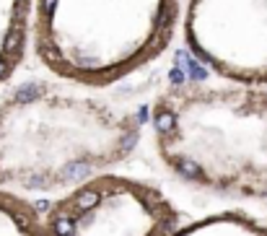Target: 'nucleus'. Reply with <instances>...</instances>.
<instances>
[{
	"label": "nucleus",
	"mask_w": 267,
	"mask_h": 236,
	"mask_svg": "<svg viewBox=\"0 0 267 236\" xmlns=\"http://www.w3.org/2000/svg\"><path fill=\"white\" fill-rule=\"evenodd\" d=\"M55 231H57V236H73L75 223L68 216H60V218H55Z\"/></svg>",
	"instance_id": "0eeeda50"
},
{
	"label": "nucleus",
	"mask_w": 267,
	"mask_h": 236,
	"mask_svg": "<svg viewBox=\"0 0 267 236\" xmlns=\"http://www.w3.org/2000/svg\"><path fill=\"white\" fill-rule=\"evenodd\" d=\"M145 120H148V109H145V106H140V109H138V122L143 125Z\"/></svg>",
	"instance_id": "f8f14e48"
},
{
	"label": "nucleus",
	"mask_w": 267,
	"mask_h": 236,
	"mask_svg": "<svg viewBox=\"0 0 267 236\" xmlns=\"http://www.w3.org/2000/svg\"><path fill=\"white\" fill-rule=\"evenodd\" d=\"M8 68H11V62H8V57H0V78H6Z\"/></svg>",
	"instance_id": "9b49d317"
},
{
	"label": "nucleus",
	"mask_w": 267,
	"mask_h": 236,
	"mask_svg": "<svg viewBox=\"0 0 267 236\" xmlns=\"http://www.w3.org/2000/svg\"><path fill=\"white\" fill-rule=\"evenodd\" d=\"M153 122H156V130H159V133H171L176 127V117L169 109H161V106H159V112H156Z\"/></svg>",
	"instance_id": "20e7f679"
},
{
	"label": "nucleus",
	"mask_w": 267,
	"mask_h": 236,
	"mask_svg": "<svg viewBox=\"0 0 267 236\" xmlns=\"http://www.w3.org/2000/svg\"><path fill=\"white\" fill-rule=\"evenodd\" d=\"M99 189H83L75 195V208L78 210H91L94 205H99Z\"/></svg>",
	"instance_id": "7ed1b4c3"
},
{
	"label": "nucleus",
	"mask_w": 267,
	"mask_h": 236,
	"mask_svg": "<svg viewBox=\"0 0 267 236\" xmlns=\"http://www.w3.org/2000/svg\"><path fill=\"white\" fill-rule=\"evenodd\" d=\"M88 171H91V166H88L86 161H75V164H70L68 169H65V179H83Z\"/></svg>",
	"instance_id": "423d86ee"
},
{
	"label": "nucleus",
	"mask_w": 267,
	"mask_h": 236,
	"mask_svg": "<svg viewBox=\"0 0 267 236\" xmlns=\"http://www.w3.org/2000/svg\"><path fill=\"white\" fill-rule=\"evenodd\" d=\"M18 3H21V0H18Z\"/></svg>",
	"instance_id": "4468645a"
},
{
	"label": "nucleus",
	"mask_w": 267,
	"mask_h": 236,
	"mask_svg": "<svg viewBox=\"0 0 267 236\" xmlns=\"http://www.w3.org/2000/svg\"><path fill=\"white\" fill-rule=\"evenodd\" d=\"M21 42H24V31H21L18 26L11 29V31L6 34V45H3L6 57H16V55L21 52Z\"/></svg>",
	"instance_id": "f257e3e1"
},
{
	"label": "nucleus",
	"mask_w": 267,
	"mask_h": 236,
	"mask_svg": "<svg viewBox=\"0 0 267 236\" xmlns=\"http://www.w3.org/2000/svg\"><path fill=\"white\" fill-rule=\"evenodd\" d=\"M138 143V133L132 130V133H127L125 135V140H122V151H132V145Z\"/></svg>",
	"instance_id": "1a4fd4ad"
},
{
	"label": "nucleus",
	"mask_w": 267,
	"mask_h": 236,
	"mask_svg": "<svg viewBox=\"0 0 267 236\" xmlns=\"http://www.w3.org/2000/svg\"><path fill=\"white\" fill-rule=\"evenodd\" d=\"M169 81H171V86H184V83H187V73H184L179 65H174V68L169 70Z\"/></svg>",
	"instance_id": "6e6552de"
},
{
	"label": "nucleus",
	"mask_w": 267,
	"mask_h": 236,
	"mask_svg": "<svg viewBox=\"0 0 267 236\" xmlns=\"http://www.w3.org/2000/svg\"><path fill=\"white\" fill-rule=\"evenodd\" d=\"M55 3H57V0H39V11H42L44 16H47V13H52Z\"/></svg>",
	"instance_id": "9d476101"
},
{
	"label": "nucleus",
	"mask_w": 267,
	"mask_h": 236,
	"mask_svg": "<svg viewBox=\"0 0 267 236\" xmlns=\"http://www.w3.org/2000/svg\"><path fill=\"white\" fill-rule=\"evenodd\" d=\"M176 171H179L184 179H192V182L203 179V169H200L195 161H189V159H182L179 164H176Z\"/></svg>",
	"instance_id": "39448f33"
},
{
	"label": "nucleus",
	"mask_w": 267,
	"mask_h": 236,
	"mask_svg": "<svg viewBox=\"0 0 267 236\" xmlns=\"http://www.w3.org/2000/svg\"><path fill=\"white\" fill-rule=\"evenodd\" d=\"M39 94H42V86H36V83H24V86H18V89H16L13 99H16V104H29V101H34Z\"/></svg>",
	"instance_id": "f03ea898"
},
{
	"label": "nucleus",
	"mask_w": 267,
	"mask_h": 236,
	"mask_svg": "<svg viewBox=\"0 0 267 236\" xmlns=\"http://www.w3.org/2000/svg\"><path fill=\"white\" fill-rule=\"evenodd\" d=\"M47 208H50V203H36V210H39V213H42V210H47Z\"/></svg>",
	"instance_id": "ddd939ff"
}]
</instances>
